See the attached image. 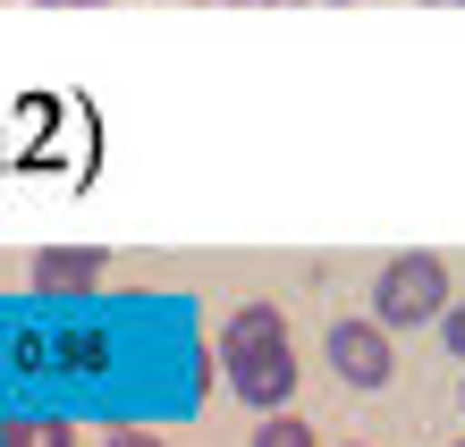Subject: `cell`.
Wrapping results in <instances>:
<instances>
[{
    "label": "cell",
    "mask_w": 465,
    "mask_h": 447,
    "mask_svg": "<svg viewBox=\"0 0 465 447\" xmlns=\"http://www.w3.org/2000/svg\"><path fill=\"white\" fill-rule=\"evenodd\" d=\"M449 313V262L440 254H398L372 278V321L381 329H423Z\"/></svg>",
    "instance_id": "cell-1"
},
{
    "label": "cell",
    "mask_w": 465,
    "mask_h": 447,
    "mask_svg": "<svg viewBox=\"0 0 465 447\" xmlns=\"http://www.w3.org/2000/svg\"><path fill=\"white\" fill-rule=\"evenodd\" d=\"M390 329L381 321H331V372L347 380V388H381L390 380Z\"/></svg>",
    "instance_id": "cell-2"
},
{
    "label": "cell",
    "mask_w": 465,
    "mask_h": 447,
    "mask_svg": "<svg viewBox=\"0 0 465 447\" xmlns=\"http://www.w3.org/2000/svg\"><path fill=\"white\" fill-rule=\"evenodd\" d=\"M288 346V313L280 304H237L221 321V363H254V355H280Z\"/></svg>",
    "instance_id": "cell-3"
},
{
    "label": "cell",
    "mask_w": 465,
    "mask_h": 447,
    "mask_svg": "<svg viewBox=\"0 0 465 447\" xmlns=\"http://www.w3.org/2000/svg\"><path fill=\"white\" fill-rule=\"evenodd\" d=\"M229 388H237V397L254 405V413H280V405L296 397V355L280 346V355H254V363H229Z\"/></svg>",
    "instance_id": "cell-4"
},
{
    "label": "cell",
    "mask_w": 465,
    "mask_h": 447,
    "mask_svg": "<svg viewBox=\"0 0 465 447\" xmlns=\"http://www.w3.org/2000/svg\"><path fill=\"white\" fill-rule=\"evenodd\" d=\"M102 278V254L94 245H51V254H35V287L43 296H85Z\"/></svg>",
    "instance_id": "cell-5"
},
{
    "label": "cell",
    "mask_w": 465,
    "mask_h": 447,
    "mask_svg": "<svg viewBox=\"0 0 465 447\" xmlns=\"http://www.w3.org/2000/svg\"><path fill=\"white\" fill-rule=\"evenodd\" d=\"M0 447H76V431L51 413H25V423H0Z\"/></svg>",
    "instance_id": "cell-6"
},
{
    "label": "cell",
    "mask_w": 465,
    "mask_h": 447,
    "mask_svg": "<svg viewBox=\"0 0 465 447\" xmlns=\"http://www.w3.org/2000/svg\"><path fill=\"white\" fill-rule=\"evenodd\" d=\"M254 447H313V423H296V413L280 405V413H262V431H254Z\"/></svg>",
    "instance_id": "cell-7"
},
{
    "label": "cell",
    "mask_w": 465,
    "mask_h": 447,
    "mask_svg": "<svg viewBox=\"0 0 465 447\" xmlns=\"http://www.w3.org/2000/svg\"><path fill=\"white\" fill-rule=\"evenodd\" d=\"M440 346L465 363V296H449V313H440Z\"/></svg>",
    "instance_id": "cell-8"
},
{
    "label": "cell",
    "mask_w": 465,
    "mask_h": 447,
    "mask_svg": "<svg viewBox=\"0 0 465 447\" xmlns=\"http://www.w3.org/2000/svg\"><path fill=\"white\" fill-rule=\"evenodd\" d=\"M102 447H161V439H153V431H111Z\"/></svg>",
    "instance_id": "cell-9"
},
{
    "label": "cell",
    "mask_w": 465,
    "mask_h": 447,
    "mask_svg": "<svg viewBox=\"0 0 465 447\" xmlns=\"http://www.w3.org/2000/svg\"><path fill=\"white\" fill-rule=\"evenodd\" d=\"M51 9H68V0H51ZM76 9H102V0H76Z\"/></svg>",
    "instance_id": "cell-10"
},
{
    "label": "cell",
    "mask_w": 465,
    "mask_h": 447,
    "mask_svg": "<svg viewBox=\"0 0 465 447\" xmlns=\"http://www.w3.org/2000/svg\"><path fill=\"white\" fill-rule=\"evenodd\" d=\"M237 9H262V0H237Z\"/></svg>",
    "instance_id": "cell-11"
},
{
    "label": "cell",
    "mask_w": 465,
    "mask_h": 447,
    "mask_svg": "<svg viewBox=\"0 0 465 447\" xmlns=\"http://www.w3.org/2000/svg\"><path fill=\"white\" fill-rule=\"evenodd\" d=\"M347 447H355V439H347Z\"/></svg>",
    "instance_id": "cell-12"
},
{
    "label": "cell",
    "mask_w": 465,
    "mask_h": 447,
    "mask_svg": "<svg viewBox=\"0 0 465 447\" xmlns=\"http://www.w3.org/2000/svg\"><path fill=\"white\" fill-rule=\"evenodd\" d=\"M457 447H465V439H457Z\"/></svg>",
    "instance_id": "cell-13"
}]
</instances>
